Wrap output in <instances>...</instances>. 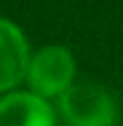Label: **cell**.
<instances>
[{"label":"cell","instance_id":"obj_4","mask_svg":"<svg viewBox=\"0 0 123 126\" xmlns=\"http://www.w3.org/2000/svg\"><path fill=\"white\" fill-rule=\"evenodd\" d=\"M0 126H56L48 99L32 91H8L0 97Z\"/></svg>","mask_w":123,"mask_h":126},{"label":"cell","instance_id":"obj_2","mask_svg":"<svg viewBox=\"0 0 123 126\" xmlns=\"http://www.w3.org/2000/svg\"><path fill=\"white\" fill-rule=\"evenodd\" d=\"M72 78H75V59L70 48L64 46H46L29 56L27 80H29L32 94L43 99L59 97L62 91H67L72 86Z\"/></svg>","mask_w":123,"mask_h":126},{"label":"cell","instance_id":"obj_1","mask_svg":"<svg viewBox=\"0 0 123 126\" xmlns=\"http://www.w3.org/2000/svg\"><path fill=\"white\" fill-rule=\"evenodd\" d=\"M59 115L64 126H118L121 118L112 91L94 80H80L62 91Z\"/></svg>","mask_w":123,"mask_h":126},{"label":"cell","instance_id":"obj_3","mask_svg":"<svg viewBox=\"0 0 123 126\" xmlns=\"http://www.w3.org/2000/svg\"><path fill=\"white\" fill-rule=\"evenodd\" d=\"M29 56L22 27L0 16V91H11L27 78Z\"/></svg>","mask_w":123,"mask_h":126}]
</instances>
